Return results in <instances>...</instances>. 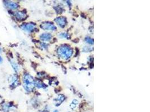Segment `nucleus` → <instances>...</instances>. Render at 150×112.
<instances>
[{
    "label": "nucleus",
    "mask_w": 150,
    "mask_h": 112,
    "mask_svg": "<svg viewBox=\"0 0 150 112\" xmlns=\"http://www.w3.org/2000/svg\"><path fill=\"white\" fill-rule=\"evenodd\" d=\"M73 49L68 45H62L57 50V53L59 56L64 59H68L70 58L73 54Z\"/></svg>",
    "instance_id": "f257e3e1"
},
{
    "label": "nucleus",
    "mask_w": 150,
    "mask_h": 112,
    "mask_svg": "<svg viewBox=\"0 0 150 112\" xmlns=\"http://www.w3.org/2000/svg\"><path fill=\"white\" fill-rule=\"evenodd\" d=\"M23 81H24V87L26 91L30 92L33 90L35 84L32 76L29 74H26L24 76Z\"/></svg>",
    "instance_id": "f03ea898"
},
{
    "label": "nucleus",
    "mask_w": 150,
    "mask_h": 112,
    "mask_svg": "<svg viewBox=\"0 0 150 112\" xmlns=\"http://www.w3.org/2000/svg\"><path fill=\"white\" fill-rule=\"evenodd\" d=\"M41 28L45 30L55 31L56 27L50 22H44L41 25Z\"/></svg>",
    "instance_id": "7ed1b4c3"
},
{
    "label": "nucleus",
    "mask_w": 150,
    "mask_h": 112,
    "mask_svg": "<svg viewBox=\"0 0 150 112\" xmlns=\"http://www.w3.org/2000/svg\"><path fill=\"white\" fill-rule=\"evenodd\" d=\"M21 28L23 30L27 31L28 32H30L33 31L35 28V25L31 23H27V24H23L21 26Z\"/></svg>",
    "instance_id": "20e7f679"
},
{
    "label": "nucleus",
    "mask_w": 150,
    "mask_h": 112,
    "mask_svg": "<svg viewBox=\"0 0 150 112\" xmlns=\"http://www.w3.org/2000/svg\"><path fill=\"white\" fill-rule=\"evenodd\" d=\"M55 21L56 22V24L61 28L65 27L66 24V19L64 17H58L55 19Z\"/></svg>",
    "instance_id": "39448f33"
},
{
    "label": "nucleus",
    "mask_w": 150,
    "mask_h": 112,
    "mask_svg": "<svg viewBox=\"0 0 150 112\" xmlns=\"http://www.w3.org/2000/svg\"><path fill=\"white\" fill-rule=\"evenodd\" d=\"M15 16L17 20L19 21L24 20L27 18V14L23 11H17L15 13Z\"/></svg>",
    "instance_id": "423d86ee"
},
{
    "label": "nucleus",
    "mask_w": 150,
    "mask_h": 112,
    "mask_svg": "<svg viewBox=\"0 0 150 112\" xmlns=\"http://www.w3.org/2000/svg\"><path fill=\"white\" fill-rule=\"evenodd\" d=\"M5 5L7 7L9 8L10 9H12V10L16 9V8H18L19 7V5L17 4V3L12 2V1H5Z\"/></svg>",
    "instance_id": "0eeeda50"
},
{
    "label": "nucleus",
    "mask_w": 150,
    "mask_h": 112,
    "mask_svg": "<svg viewBox=\"0 0 150 112\" xmlns=\"http://www.w3.org/2000/svg\"><path fill=\"white\" fill-rule=\"evenodd\" d=\"M8 81H9L10 85L14 87L18 85L19 84L18 77H17L16 75H13V76H10L9 79H8Z\"/></svg>",
    "instance_id": "6e6552de"
},
{
    "label": "nucleus",
    "mask_w": 150,
    "mask_h": 112,
    "mask_svg": "<svg viewBox=\"0 0 150 112\" xmlns=\"http://www.w3.org/2000/svg\"><path fill=\"white\" fill-rule=\"evenodd\" d=\"M51 38H52V35L50 33H43L40 35V39H41L43 41H45V42L50 41L51 39Z\"/></svg>",
    "instance_id": "1a4fd4ad"
},
{
    "label": "nucleus",
    "mask_w": 150,
    "mask_h": 112,
    "mask_svg": "<svg viewBox=\"0 0 150 112\" xmlns=\"http://www.w3.org/2000/svg\"><path fill=\"white\" fill-rule=\"evenodd\" d=\"M65 99V97L63 95H59L58 97L55 99V106H57V107L59 106L63 102H64Z\"/></svg>",
    "instance_id": "9d476101"
},
{
    "label": "nucleus",
    "mask_w": 150,
    "mask_h": 112,
    "mask_svg": "<svg viewBox=\"0 0 150 112\" xmlns=\"http://www.w3.org/2000/svg\"><path fill=\"white\" fill-rule=\"evenodd\" d=\"M78 104V101L77 100H73V102L70 105V107L72 109H74L76 108L77 107V105Z\"/></svg>",
    "instance_id": "9b49d317"
},
{
    "label": "nucleus",
    "mask_w": 150,
    "mask_h": 112,
    "mask_svg": "<svg viewBox=\"0 0 150 112\" xmlns=\"http://www.w3.org/2000/svg\"><path fill=\"white\" fill-rule=\"evenodd\" d=\"M10 62H11V65H12L13 68L14 69V70H15V71H19V68L18 65L17 64L15 61H13V60H11Z\"/></svg>",
    "instance_id": "f8f14e48"
},
{
    "label": "nucleus",
    "mask_w": 150,
    "mask_h": 112,
    "mask_svg": "<svg viewBox=\"0 0 150 112\" xmlns=\"http://www.w3.org/2000/svg\"><path fill=\"white\" fill-rule=\"evenodd\" d=\"M34 84H35L36 86L38 88H43L46 87L45 85L44 84H43V83L40 81H36V82H34Z\"/></svg>",
    "instance_id": "ddd939ff"
},
{
    "label": "nucleus",
    "mask_w": 150,
    "mask_h": 112,
    "mask_svg": "<svg viewBox=\"0 0 150 112\" xmlns=\"http://www.w3.org/2000/svg\"><path fill=\"white\" fill-rule=\"evenodd\" d=\"M85 41L89 44H93V39H92L89 37H87L85 39Z\"/></svg>",
    "instance_id": "4468645a"
},
{
    "label": "nucleus",
    "mask_w": 150,
    "mask_h": 112,
    "mask_svg": "<svg viewBox=\"0 0 150 112\" xmlns=\"http://www.w3.org/2000/svg\"><path fill=\"white\" fill-rule=\"evenodd\" d=\"M59 36L61 38H69V35L66 33H61L59 34Z\"/></svg>",
    "instance_id": "2eb2a0df"
},
{
    "label": "nucleus",
    "mask_w": 150,
    "mask_h": 112,
    "mask_svg": "<svg viewBox=\"0 0 150 112\" xmlns=\"http://www.w3.org/2000/svg\"><path fill=\"white\" fill-rule=\"evenodd\" d=\"M2 57L0 56V63H1V62H2Z\"/></svg>",
    "instance_id": "dca6fc26"
},
{
    "label": "nucleus",
    "mask_w": 150,
    "mask_h": 112,
    "mask_svg": "<svg viewBox=\"0 0 150 112\" xmlns=\"http://www.w3.org/2000/svg\"><path fill=\"white\" fill-rule=\"evenodd\" d=\"M53 112H59V111L57 110H54Z\"/></svg>",
    "instance_id": "f3484780"
},
{
    "label": "nucleus",
    "mask_w": 150,
    "mask_h": 112,
    "mask_svg": "<svg viewBox=\"0 0 150 112\" xmlns=\"http://www.w3.org/2000/svg\"><path fill=\"white\" fill-rule=\"evenodd\" d=\"M0 52H1V48H0Z\"/></svg>",
    "instance_id": "a211bd4d"
}]
</instances>
